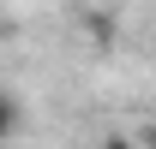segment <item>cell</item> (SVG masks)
I'll use <instances>...</instances> for the list:
<instances>
[{
	"label": "cell",
	"instance_id": "2",
	"mask_svg": "<svg viewBox=\"0 0 156 149\" xmlns=\"http://www.w3.org/2000/svg\"><path fill=\"white\" fill-rule=\"evenodd\" d=\"M102 149H132V143H126V137H108V143H102Z\"/></svg>",
	"mask_w": 156,
	"mask_h": 149
},
{
	"label": "cell",
	"instance_id": "1",
	"mask_svg": "<svg viewBox=\"0 0 156 149\" xmlns=\"http://www.w3.org/2000/svg\"><path fill=\"white\" fill-rule=\"evenodd\" d=\"M18 125H24L18 95H6V90H0V143H6V137H18Z\"/></svg>",
	"mask_w": 156,
	"mask_h": 149
}]
</instances>
